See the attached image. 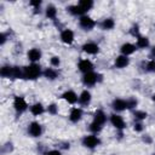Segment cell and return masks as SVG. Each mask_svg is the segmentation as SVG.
Segmentation results:
<instances>
[{"label": "cell", "instance_id": "cell-2", "mask_svg": "<svg viewBox=\"0 0 155 155\" xmlns=\"http://www.w3.org/2000/svg\"><path fill=\"white\" fill-rule=\"evenodd\" d=\"M80 25L85 29H91V28L94 27V21L92 18L87 17V16H82L80 18Z\"/></svg>", "mask_w": 155, "mask_h": 155}, {"label": "cell", "instance_id": "cell-20", "mask_svg": "<svg viewBox=\"0 0 155 155\" xmlns=\"http://www.w3.org/2000/svg\"><path fill=\"white\" fill-rule=\"evenodd\" d=\"M31 113L34 114V115H40L42 111H44V108H42V105L40 104V103H36V104H34L33 107H31Z\"/></svg>", "mask_w": 155, "mask_h": 155}, {"label": "cell", "instance_id": "cell-16", "mask_svg": "<svg viewBox=\"0 0 155 155\" xmlns=\"http://www.w3.org/2000/svg\"><path fill=\"white\" fill-rule=\"evenodd\" d=\"M63 98L65 101H68L69 103H75L78 101V96L73 92V91H67L64 94H63Z\"/></svg>", "mask_w": 155, "mask_h": 155}, {"label": "cell", "instance_id": "cell-14", "mask_svg": "<svg viewBox=\"0 0 155 155\" xmlns=\"http://www.w3.org/2000/svg\"><path fill=\"white\" fill-rule=\"evenodd\" d=\"M128 64V58L126 56H119L116 59H115V65L117 68H124Z\"/></svg>", "mask_w": 155, "mask_h": 155}, {"label": "cell", "instance_id": "cell-26", "mask_svg": "<svg viewBox=\"0 0 155 155\" xmlns=\"http://www.w3.org/2000/svg\"><path fill=\"white\" fill-rule=\"evenodd\" d=\"M45 76L48 78V79H54V78L57 76V73H56L53 69L48 68V69H46V71H45Z\"/></svg>", "mask_w": 155, "mask_h": 155}, {"label": "cell", "instance_id": "cell-25", "mask_svg": "<svg viewBox=\"0 0 155 155\" xmlns=\"http://www.w3.org/2000/svg\"><path fill=\"white\" fill-rule=\"evenodd\" d=\"M137 45L139 47H147L149 45V41L147 38H138V41H137Z\"/></svg>", "mask_w": 155, "mask_h": 155}, {"label": "cell", "instance_id": "cell-7", "mask_svg": "<svg viewBox=\"0 0 155 155\" xmlns=\"http://www.w3.org/2000/svg\"><path fill=\"white\" fill-rule=\"evenodd\" d=\"M110 120H111V124L116 127V128H124L125 127V122H124V120H122V117L120 116V115H111V117H110Z\"/></svg>", "mask_w": 155, "mask_h": 155}, {"label": "cell", "instance_id": "cell-29", "mask_svg": "<svg viewBox=\"0 0 155 155\" xmlns=\"http://www.w3.org/2000/svg\"><path fill=\"white\" fill-rule=\"evenodd\" d=\"M134 116L138 117V119H145L147 117V113H144V111H136Z\"/></svg>", "mask_w": 155, "mask_h": 155}, {"label": "cell", "instance_id": "cell-31", "mask_svg": "<svg viewBox=\"0 0 155 155\" xmlns=\"http://www.w3.org/2000/svg\"><path fill=\"white\" fill-rule=\"evenodd\" d=\"M48 111H50V113H52V114H54V113L57 111V108H56V105H54V104H51V105L48 107Z\"/></svg>", "mask_w": 155, "mask_h": 155}, {"label": "cell", "instance_id": "cell-33", "mask_svg": "<svg viewBox=\"0 0 155 155\" xmlns=\"http://www.w3.org/2000/svg\"><path fill=\"white\" fill-rule=\"evenodd\" d=\"M134 130L136 131H142V125L140 124H136L134 125Z\"/></svg>", "mask_w": 155, "mask_h": 155}, {"label": "cell", "instance_id": "cell-4", "mask_svg": "<svg viewBox=\"0 0 155 155\" xmlns=\"http://www.w3.org/2000/svg\"><path fill=\"white\" fill-rule=\"evenodd\" d=\"M61 39H62V41L65 42V44H71L73 40H74V34H73L71 30L65 29V30L62 31V34H61Z\"/></svg>", "mask_w": 155, "mask_h": 155}, {"label": "cell", "instance_id": "cell-23", "mask_svg": "<svg viewBox=\"0 0 155 155\" xmlns=\"http://www.w3.org/2000/svg\"><path fill=\"white\" fill-rule=\"evenodd\" d=\"M1 75L4 76V78H6V76H11L12 75V68L11 67H2L1 68Z\"/></svg>", "mask_w": 155, "mask_h": 155}, {"label": "cell", "instance_id": "cell-22", "mask_svg": "<svg viewBox=\"0 0 155 155\" xmlns=\"http://www.w3.org/2000/svg\"><path fill=\"white\" fill-rule=\"evenodd\" d=\"M102 27H103V29H111L114 27V21L111 18H107L102 23Z\"/></svg>", "mask_w": 155, "mask_h": 155}, {"label": "cell", "instance_id": "cell-10", "mask_svg": "<svg viewBox=\"0 0 155 155\" xmlns=\"http://www.w3.org/2000/svg\"><path fill=\"white\" fill-rule=\"evenodd\" d=\"M97 81V75L94 73H86L85 76H84V82L85 85H93L94 82Z\"/></svg>", "mask_w": 155, "mask_h": 155}, {"label": "cell", "instance_id": "cell-27", "mask_svg": "<svg viewBox=\"0 0 155 155\" xmlns=\"http://www.w3.org/2000/svg\"><path fill=\"white\" fill-rule=\"evenodd\" d=\"M101 127H102V125H99V124H96V122H92L91 124V127H90V130L91 131H99L101 130Z\"/></svg>", "mask_w": 155, "mask_h": 155}, {"label": "cell", "instance_id": "cell-1", "mask_svg": "<svg viewBox=\"0 0 155 155\" xmlns=\"http://www.w3.org/2000/svg\"><path fill=\"white\" fill-rule=\"evenodd\" d=\"M23 75L27 78V79H36L39 75H40V67L36 65V64H31L29 67H25L24 68V73Z\"/></svg>", "mask_w": 155, "mask_h": 155}, {"label": "cell", "instance_id": "cell-8", "mask_svg": "<svg viewBox=\"0 0 155 155\" xmlns=\"http://www.w3.org/2000/svg\"><path fill=\"white\" fill-rule=\"evenodd\" d=\"M29 133L33 137H38L41 134V126L38 122H31L29 126Z\"/></svg>", "mask_w": 155, "mask_h": 155}, {"label": "cell", "instance_id": "cell-21", "mask_svg": "<svg viewBox=\"0 0 155 155\" xmlns=\"http://www.w3.org/2000/svg\"><path fill=\"white\" fill-rule=\"evenodd\" d=\"M56 13H57V11H56V7L54 6H48L46 8V16L48 18H54L56 17Z\"/></svg>", "mask_w": 155, "mask_h": 155}, {"label": "cell", "instance_id": "cell-9", "mask_svg": "<svg viewBox=\"0 0 155 155\" xmlns=\"http://www.w3.org/2000/svg\"><path fill=\"white\" fill-rule=\"evenodd\" d=\"M84 51L85 52H87V53H91V54H94V53H97L98 52V45H96L94 42H87V44H85L84 45Z\"/></svg>", "mask_w": 155, "mask_h": 155}, {"label": "cell", "instance_id": "cell-11", "mask_svg": "<svg viewBox=\"0 0 155 155\" xmlns=\"http://www.w3.org/2000/svg\"><path fill=\"white\" fill-rule=\"evenodd\" d=\"M113 107L116 110H124L125 108H128V102H126L124 99H115L113 102Z\"/></svg>", "mask_w": 155, "mask_h": 155}, {"label": "cell", "instance_id": "cell-34", "mask_svg": "<svg viewBox=\"0 0 155 155\" xmlns=\"http://www.w3.org/2000/svg\"><path fill=\"white\" fill-rule=\"evenodd\" d=\"M40 1H30V5L31 6H40Z\"/></svg>", "mask_w": 155, "mask_h": 155}, {"label": "cell", "instance_id": "cell-28", "mask_svg": "<svg viewBox=\"0 0 155 155\" xmlns=\"http://www.w3.org/2000/svg\"><path fill=\"white\" fill-rule=\"evenodd\" d=\"M147 68H148V70H150V71H155V61H150V62H148Z\"/></svg>", "mask_w": 155, "mask_h": 155}, {"label": "cell", "instance_id": "cell-15", "mask_svg": "<svg viewBox=\"0 0 155 155\" xmlns=\"http://www.w3.org/2000/svg\"><path fill=\"white\" fill-rule=\"evenodd\" d=\"M105 120H107V117H105V114H104L103 111L98 110V111L94 114V121H93V122L99 124V125H103V124L105 122Z\"/></svg>", "mask_w": 155, "mask_h": 155}, {"label": "cell", "instance_id": "cell-5", "mask_svg": "<svg viewBox=\"0 0 155 155\" xmlns=\"http://www.w3.org/2000/svg\"><path fill=\"white\" fill-rule=\"evenodd\" d=\"M13 105H15V109L17 111H23V110L27 109V103L22 97H16L15 102H13Z\"/></svg>", "mask_w": 155, "mask_h": 155}, {"label": "cell", "instance_id": "cell-3", "mask_svg": "<svg viewBox=\"0 0 155 155\" xmlns=\"http://www.w3.org/2000/svg\"><path fill=\"white\" fill-rule=\"evenodd\" d=\"M98 144H99V139L94 136H87L84 138V145H86L88 148H94Z\"/></svg>", "mask_w": 155, "mask_h": 155}, {"label": "cell", "instance_id": "cell-6", "mask_svg": "<svg viewBox=\"0 0 155 155\" xmlns=\"http://www.w3.org/2000/svg\"><path fill=\"white\" fill-rule=\"evenodd\" d=\"M92 68H93L92 63H91L90 61H87V59H82V61H80V63H79V69H80L81 71H84V73H90V71L92 70Z\"/></svg>", "mask_w": 155, "mask_h": 155}, {"label": "cell", "instance_id": "cell-12", "mask_svg": "<svg viewBox=\"0 0 155 155\" xmlns=\"http://www.w3.org/2000/svg\"><path fill=\"white\" fill-rule=\"evenodd\" d=\"M134 50H136V46L132 45V44H124L122 47H121V52L124 53V56H127V54L133 53Z\"/></svg>", "mask_w": 155, "mask_h": 155}, {"label": "cell", "instance_id": "cell-32", "mask_svg": "<svg viewBox=\"0 0 155 155\" xmlns=\"http://www.w3.org/2000/svg\"><path fill=\"white\" fill-rule=\"evenodd\" d=\"M46 155H61V153H59L58 150H51V151H48Z\"/></svg>", "mask_w": 155, "mask_h": 155}, {"label": "cell", "instance_id": "cell-17", "mask_svg": "<svg viewBox=\"0 0 155 155\" xmlns=\"http://www.w3.org/2000/svg\"><path fill=\"white\" fill-rule=\"evenodd\" d=\"M81 114H82L81 113V109H78V108L71 109V111H70V120L74 121V122L79 121L80 117H81Z\"/></svg>", "mask_w": 155, "mask_h": 155}, {"label": "cell", "instance_id": "cell-24", "mask_svg": "<svg viewBox=\"0 0 155 155\" xmlns=\"http://www.w3.org/2000/svg\"><path fill=\"white\" fill-rule=\"evenodd\" d=\"M69 11H70L71 13H74V15H80V13L85 12L79 5H76V6H70V7H69Z\"/></svg>", "mask_w": 155, "mask_h": 155}, {"label": "cell", "instance_id": "cell-19", "mask_svg": "<svg viewBox=\"0 0 155 155\" xmlns=\"http://www.w3.org/2000/svg\"><path fill=\"white\" fill-rule=\"evenodd\" d=\"M92 5H93V2H92V1H90V0H82V1H80V2H79V6H80L84 11L90 10V8L92 7Z\"/></svg>", "mask_w": 155, "mask_h": 155}, {"label": "cell", "instance_id": "cell-35", "mask_svg": "<svg viewBox=\"0 0 155 155\" xmlns=\"http://www.w3.org/2000/svg\"><path fill=\"white\" fill-rule=\"evenodd\" d=\"M153 53H154V54H155V50H153Z\"/></svg>", "mask_w": 155, "mask_h": 155}, {"label": "cell", "instance_id": "cell-36", "mask_svg": "<svg viewBox=\"0 0 155 155\" xmlns=\"http://www.w3.org/2000/svg\"><path fill=\"white\" fill-rule=\"evenodd\" d=\"M154 101H155V96H154Z\"/></svg>", "mask_w": 155, "mask_h": 155}, {"label": "cell", "instance_id": "cell-30", "mask_svg": "<svg viewBox=\"0 0 155 155\" xmlns=\"http://www.w3.org/2000/svg\"><path fill=\"white\" fill-rule=\"evenodd\" d=\"M51 64L54 65V67H58V64H59V58H58V57H52V58H51Z\"/></svg>", "mask_w": 155, "mask_h": 155}, {"label": "cell", "instance_id": "cell-18", "mask_svg": "<svg viewBox=\"0 0 155 155\" xmlns=\"http://www.w3.org/2000/svg\"><path fill=\"white\" fill-rule=\"evenodd\" d=\"M80 102L82 103V104H87L90 101H91V94H90V92L88 91H84L81 94H80Z\"/></svg>", "mask_w": 155, "mask_h": 155}, {"label": "cell", "instance_id": "cell-13", "mask_svg": "<svg viewBox=\"0 0 155 155\" xmlns=\"http://www.w3.org/2000/svg\"><path fill=\"white\" fill-rule=\"evenodd\" d=\"M40 57H41V53H40V51H39L38 48H31V50L28 52V58H29L31 62H35V61L40 59Z\"/></svg>", "mask_w": 155, "mask_h": 155}]
</instances>
